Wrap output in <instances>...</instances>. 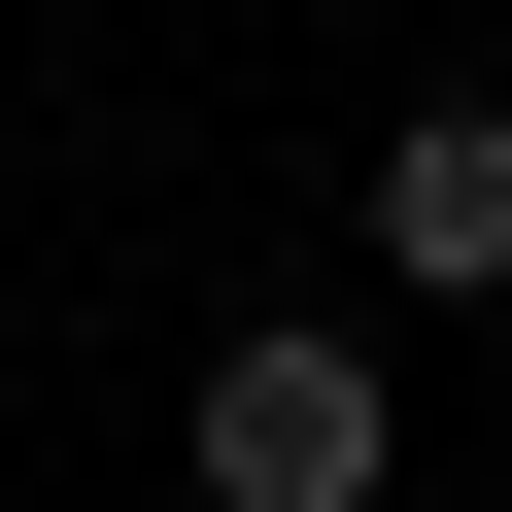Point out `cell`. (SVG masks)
Instances as JSON below:
<instances>
[{"instance_id":"1","label":"cell","mask_w":512,"mask_h":512,"mask_svg":"<svg viewBox=\"0 0 512 512\" xmlns=\"http://www.w3.org/2000/svg\"><path fill=\"white\" fill-rule=\"evenodd\" d=\"M171 444H205V512H376V478H410V342H342V308H239Z\"/></svg>"},{"instance_id":"2","label":"cell","mask_w":512,"mask_h":512,"mask_svg":"<svg viewBox=\"0 0 512 512\" xmlns=\"http://www.w3.org/2000/svg\"><path fill=\"white\" fill-rule=\"evenodd\" d=\"M376 274H410V308H512V103H478V69L376 103Z\"/></svg>"}]
</instances>
